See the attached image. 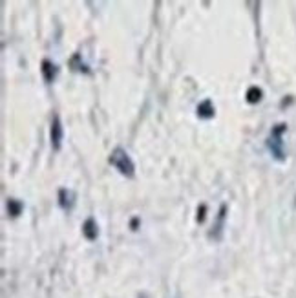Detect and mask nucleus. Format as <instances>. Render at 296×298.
Segmentation results:
<instances>
[{
  "mask_svg": "<svg viewBox=\"0 0 296 298\" xmlns=\"http://www.w3.org/2000/svg\"><path fill=\"white\" fill-rule=\"evenodd\" d=\"M83 236L88 241H95L99 238V227H97L95 218H86V221L83 223Z\"/></svg>",
  "mask_w": 296,
  "mask_h": 298,
  "instance_id": "obj_8",
  "label": "nucleus"
},
{
  "mask_svg": "<svg viewBox=\"0 0 296 298\" xmlns=\"http://www.w3.org/2000/svg\"><path fill=\"white\" fill-rule=\"evenodd\" d=\"M196 116L201 121H210L216 117V106H214L212 99H203L198 106H196Z\"/></svg>",
  "mask_w": 296,
  "mask_h": 298,
  "instance_id": "obj_6",
  "label": "nucleus"
},
{
  "mask_svg": "<svg viewBox=\"0 0 296 298\" xmlns=\"http://www.w3.org/2000/svg\"><path fill=\"white\" fill-rule=\"evenodd\" d=\"M6 209L11 218H19L20 214H22V210H24V201L17 200V198H7Z\"/></svg>",
  "mask_w": 296,
  "mask_h": 298,
  "instance_id": "obj_10",
  "label": "nucleus"
},
{
  "mask_svg": "<svg viewBox=\"0 0 296 298\" xmlns=\"http://www.w3.org/2000/svg\"><path fill=\"white\" fill-rule=\"evenodd\" d=\"M50 143H52L53 152H60L62 149V143H64V126L60 121L59 114L52 116V124H50Z\"/></svg>",
  "mask_w": 296,
  "mask_h": 298,
  "instance_id": "obj_3",
  "label": "nucleus"
},
{
  "mask_svg": "<svg viewBox=\"0 0 296 298\" xmlns=\"http://www.w3.org/2000/svg\"><path fill=\"white\" fill-rule=\"evenodd\" d=\"M227 214H229V205H227V203H221L218 209V214H216V221H214V225H212V231L208 233V238H210V240H214V241L223 240Z\"/></svg>",
  "mask_w": 296,
  "mask_h": 298,
  "instance_id": "obj_4",
  "label": "nucleus"
},
{
  "mask_svg": "<svg viewBox=\"0 0 296 298\" xmlns=\"http://www.w3.org/2000/svg\"><path fill=\"white\" fill-rule=\"evenodd\" d=\"M57 203L59 207L62 209L64 212L70 214L73 209H75V205H77V194H75V190H71V188H59L57 192Z\"/></svg>",
  "mask_w": 296,
  "mask_h": 298,
  "instance_id": "obj_5",
  "label": "nucleus"
},
{
  "mask_svg": "<svg viewBox=\"0 0 296 298\" xmlns=\"http://www.w3.org/2000/svg\"><path fill=\"white\" fill-rule=\"evenodd\" d=\"M40 73H42V79H44L46 85H52V83H55V79H57L59 68L53 60L42 59V62H40Z\"/></svg>",
  "mask_w": 296,
  "mask_h": 298,
  "instance_id": "obj_7",
  "label": "nucleus"
},
{
  "mask_svg": "<svg viewBox=\"0 0 296 298\" xmlns=\"http://www.w3.org/2000/svg\"><path fill=\"white\" fill-rule=\"evenodd\" d=\"M287 132V124L278 123L272 126L267 137V149L276 161H285V149H283V134Z\"/></svg>",
  "mask_w": 296,
  "mask_h": 298,
  "instance_id": "obj_2",
  "label": "nucleus"
},
{
  "mask_svg": "<svg viewBox=\"0 0 296 298\" xmlns=\"http://www.w3.org/2000/svg\"><path fill=\"white\" fill-rule=\"evenodd\" d=\"M262 99H264V91H262V88H258V86H251V88L247 90V93H245V101L249 104H258Z\"/></svg>",
  "mask_w": 296,
  "mask_h": 298,
  "instance_id": "obj_11",
  "label": "nucleus"
},
{
  "mask_svg": "<svg viewBox=\"0 0 296 298\" xmlns=\"http://www.w3.org/2000/svg\"><path fill=\"white\" fill-rule=\"evenodd\" d=\"M205 216H207V205L201 203L200 209H198V218H196V220L200 221V223H203V221H205Z\"/></svg>",
  "mask_w": 296,
  "mask_h": 298,
  "instance_id": "obj_12",
  "label": "nucleus"
},
{
  "mask_svg": "<svg viewBox=\"0 0 296 298\" xmlns=\"http://www.w3.org/2000/svg\"><path fill=\"white\" fill-rule=\"evenodd\" d=\"M108 163L114 167V169L122 176V178H128L132 179L135 176V163L134 159L130 157V154L121 147H116V149L110 152Z\"/></svg>",
  "mask_w": 296,
  "mask_h": 298,
  "instance_id": "obj_1",
  "label": "nucleus"
},
{
  "mask_svg": "<svg viewBox=\"0 0 296 298\" xmlns=\"http://www.w3.org/2000/svg\"><path fill=\"white\" fill-rule=\"evenodd\" d=\"M139 223H141V220H139V218H132V221H130V229H132V231H137Z\"/></svg>",
  "mask_w": 296,
  "mask_h": 298,
  "instance_id": "obj_13",
  "label": "nucleus"
},
{
  "mask_svg": "<svg viewBox=\"0 0 296 298\" xmlns=\"http://www.w3.org/2000/svg\"><path fill=\"white\" fill-rule=\"evenodd\" d=\"M70 68L73 71H79V73H86V75H90V73H91L90 66L83 60L81 53H73V57L70 59Z\"/></svg>",
  "mask_w": 296,
  "mask_h": 298,
  "instance_id": "obj_9",
  "label": "nucleus"
}]
</instances>
